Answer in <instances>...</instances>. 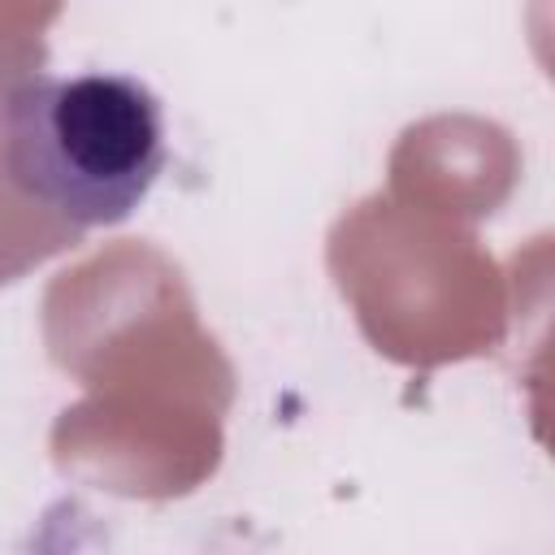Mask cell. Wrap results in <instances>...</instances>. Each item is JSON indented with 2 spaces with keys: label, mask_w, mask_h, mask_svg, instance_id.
<instances>
[{
  "label": "cell",
  "mask_w": 555,
  "mask_h": 555,
  "mask_svg": "<svg viewBox=\"0 0 555 555\" xmlns=\"http://www.w3.org/2000/svg\"><path fill=\"white\" fill-rule=\"evenodd\" d=\"M0 126L9 182L82 230L126 221L165 169V113L134 74H26Z\"/></svg>",
  "instance_id": "cell-1"
}]
</instances>
